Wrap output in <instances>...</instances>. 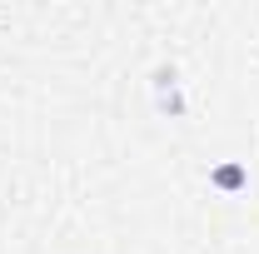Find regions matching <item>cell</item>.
<instances>
[{
  "label": "cell",
  "instance_id": "cell-1",
  "mask_svg": "<svg viewBox=\"0 0 259 254\" xmlns=\"http://www.w3.org/2000/svg\"><path fill=\"white\" fill-rule=\"evenodd\" d=\"M209 185H214V190H225V194H239L244 185H249V170H244L239 159H225V164H214V170H209Z\"/></svg>",
  "mask_w": 259,
  "mask_h": 254
}]
</instances>
